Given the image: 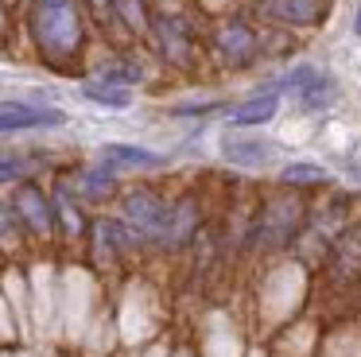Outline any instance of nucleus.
Masks as SVG:
<instances>
[{
	"label": "nucleus",
	"mask_w": 361,
	"mask_h": 357,
	"mask_svg": "<svg viewBox=\"0 0 361 357\" xmlns=\"http://www.w3.org/2000/svg\"><path fill=\"white\" fill-rule=\"evenodd\" d=\"M35 31H39V43L51 54H71L78 47V16H74V8H43L39 4Z\"/></svg>",
	"instance_id": "1"
},
{
	"label": "nucleus",
	"mask_w": 361,
	"mask_h": 357,
	"mask_svg": "<svg viewBox=\"0 0 361 357\" xmlns=\"http://www.w3.org/2000/svg\"><path fill=\"white\" fill-rule=\"evenodd\" d=\"M125 217L144 233V237H159V241H164L171 206H164V202H159L156 194H148V190H136V194H128V198H125Z\"/></svg>",
	"instance_id": "2"
},
{
	"label": "nucleus",
	"mask_w": 361,
	"mask_h": 357,
	"mask_svg": "<svg viewBox=\"0 0 361 357\" xmlns=\"http://www.w3.org/2000/svg\"><path fill=\"white\" fill-rule=\"evenodd\" d=\"M63 109H43V105H20V101H4L0 105V132H24V128H55L63 124Z\"/></svg>",
	"instance_id": "3"
},
{
	"label": "nucleus",
	"mask_w": 361,
	"mask_h": 357,
	"mask_svg": "<svg viewBox=\"0 0 361 357\" xmlns=\"http://www.w3.org/2000/svg\"><path fill=\"white\" fill-rule=\"evenodd\" d=\"M264 12L280 23H295V28H311L326 16V0H264Z\"/></svg>",
	"instance_id": "4"
},
{
	"label": "nucleus",
	"mask_w": 361,
	"mask_h": 357,
	"mask_svg": "<svg viewBox=\"0 0 361 357\" xmlns=\"http://www.w3.org/2000/svg\"><path fill=\"white\" fill-rule=\"evenodd\" d=\"M276 109H280V97H276V93H257V97L241 101L237 109H229V124H237V128L268 124L276 116Z\"/></svg>",
	"instance_id": "5"
},
{
	"label": "nucleus",
	"mask_w": 361,
	"mask_h": 357,
	"mask_svg": "<svg viewBox=\"0 0 361 357\" xmlns=\"http://www.w3.org/2000/svg\"><path fill=\"white\" fill-rule=\"evenodd\" d=\"M218 47L229 62H249L252 51H257V39H252V31L245 28L241 20H229L226 28L218 31Z\"/></svg>",
	"instance_id": "6"
},
{
	"label": "nucleus",
	"mask_w": 361,
	"mask_h": 357,
	"mask_svg": "<svg viewBox=\"0 0 361 357\" xmlns=\"http://www.w3.org/2000/svg\"><path fill=\"white\" fill-rule=\"evenodd\" d=\"M102 159H105V167H164V155L159 152L133 147V144H105Z\"/></svg>",
	"instance_id": "7"
},
{
	"label": "nucleus",
	"mask_w": 361,
	"mask_h": 357,
	"mask_svg": "<svg viewBox=\"0 0 361 357\" xmlns=\"http://www.w3.org/2000/svg\"><path fill=\"white\" fill-rule=\"evenodd\" d=\"M295 229H299V206L295 202H276L264 217V241L268 245H283Z\"/></svg>",
	"instance_id": "8"
},
{
	"label": "nucleus",
	"mask_w": 361,
	"mask_h": 357,
	"mask_svg": "<svg viewBox=\"0 0 361 357\" xmlns=\"http://www.w3.org/2000/svg\"><path fill=\"white\" fill-rule=\"evenodd\" d=\"M156 35H159V47L171 62H187L190 59V43H187V28H183L175 16H159L156 20Z\"/></svg>",
	"instance_id": "9"
},
{
	"label": "nucleus",
	"mask_w": 361,
	"mask_h": 357,
	"mask_svg": "<svg viewBox=\"0 0 361 357\" xmlns=\"http://www.w3.org/2000/svg\"><path fill=\"white\" fill-rule=\"evenodd\" d=\"M221 152H226V159L241 163V167H257V163H264L268 155H272V147H268L264 140H245V136H226V140H221Z\"/></svg>",
	"instance_id": "10"
},
{
	"label": "nucleus",
	"mask_w": 361,
	"mask_h": 357,
	"mask_svg": "<svg viewBox=\"0 0 361 357\" xmlns=\"http://www.w3.org/2000/svg\"><path fill=\"white\" fill-rule=\"evenodd\" d=\"M334 268H338V276H345V279L361 276V225L338 237V245H334Z\"/></svg>",
	"instance_id": "11"
},
{
	"label": "nucleus",
	"mask_w": 361,
	"mask_h": 357,
	"mask_svg": "<svg viewBox=\"0 0 361 357\" xmlns=\"http://www.w3.org/2000/svg\"><path fill=\"white\" fill-rule=\"evenodd\" d=\"M16 210H20V217H24V222L32 225L35 233H47V229H51V206L43 202L39 190L24 186V190L16 194Z\"/></svg>",
	"instance_id": "12"
},
{
	"label": "nucleus",
	"mask_w": 361,
	"mask_h": 357,
	"mask_svg": "<svg viewBox=\"0 0 361 357\" xmlns=\"http://www.w3.org/2000/svg\"><path fill=\"white\" fill-rule=\"evenodd\" d=\"M82 97L94 101V105H105V109H128L133 105L128 85H109V82H86L82 85Z\"/></svg>",
	"instance_id": "13"
},
{
	"label": "nucleus",
	"mask_w": 361,
	"mask_h": 357,
	"mask_svg": "<svg viewBox=\"0 0 361 357\" xmlns=\"http://www.w3.org/2000/svg\"><path fill=\"white\" fill-rule=\"evenodd\" d=\"M334 93H338L334 78L322 74V70H319V78H314L311 85H303V90L295 93V97H299V105H303L307 113H319V109H326L330 101H334Z\"/></svg>",
	"instance_id": "14"
},
{
	"label": "nucleus",
	"mask_w": 361,
	"mask_h": 357,
	"mask_svg": "<svg viewBox=\"0 0 361 357\" xmlns=\"http://www.w3.org/2000/svg\"><path fill=\"white\" fill-rule=\"evenodd\" d=\"M82 190L90 194V198H105V194L113 190V167H94L82 175Z\"/></svg>",
	"instance_id": "15"
},
{
	"label": "nucleus",
	"mask_w": 361,
	"mask_h": 357,
	"mask_svg": "<svg viewBox=\"0 0 361 357\" xmlns=\"http://www.w3.org/2000/svg\"><path fill=\"white\" fill-rule=\"evenodd\" d=\"M283 183H322L326 178V171L314 167V163H288V167L280 171Z\"/></svg>",
	"instance_id": "16"
},
{
	"label": "nucleus",
	"mask_w": 361,
	"mask_h": 357,
	"mask_svg": "<svg viewBox=\"0 0 361 357\" xmlns=\"http://www.w3.org/2000/svg\"><path fill=\"white\" fill-rule=\"evenodd\" d=\"M32 171V163L24 155H0V183H20Z\"/></svg>",
	"instance_id": "17"
},
{
	"label": "nucleus",
	"mask_w": 361,
	"mask_h": 357,
	"mask_svg": "<svg viewBox=\"0 0 361 357\" xmlns=\"http://www.w3.org/2000/svg\"><path fill=\"white\" fill-rule=\"evenodd\" d=\"M314 78H319V70H314V66H307V62H303V66H295V70H288V74H283L280 90H291V93H299L303 85H311Z\"/></svg>",
	"instance_id": "18"
},
{
	"label": "nucleus",
	"mask_w": 361,
	"mask_h": 357,
	"mask_svg": "<svg viewBox=\"0 0 361 357\" xmlns=\"http://www.w3.org/2000/svg\"><path fill=\"white\" fill-rule=\"evenodd\" d=\"M140 78H144L140 66H109L102 74V82H109V85H133V82H140Z\"/></svg>",
	"instance_id": "19"
},
{
	"label": "nucleus",
	"mask_w": 361,
	"mask_h": 357,
	"mask_svg": "<svg viewBox=\"0 0 361 357\" xmlns=\"http://www.w3.org/2000/svg\"><path fill=\"white\" fill-rule=\"evenodd\" d=\"M113 8L125 16L128 28H136V31L144 28V8H140V0H113Z\"/></svg>",
	"instance_id": "20"
},
{
	"label": "nucleus",
	"mask_w": 361,
	"mask_h": 357,
	"mask_svg": "<svg viewBox=\"0 0 361 357\" xmlns=\"http://www.w3.org/2000/svg\"><path fill=\"white\" fill-rule=\"evenodd\" d=\"M12 229V217H8V210L0 206V233H8Z\"/></svg>",
	"instance_id": "21"
},
{
	"label": "nucleus",
	"mask_w": 361,
	"mask_h": 357,
	"mask_svg": "<svg viewBox=\"0 0 361 357\" xmlns=\"http://www.w3.org/2000/svg\"><path fill=\"white\" fill-rule=\"evenodd\" d=\"M43 8H71V0H39Z\"/></svg>",
	"instance_id": "22"
},
{
	"label": "nucleus",
	"mask_w": 361,
	"mask_h": 357,
	"mask_svg": "<svg viewBox=\"0 0 361 357\" xmlns=\"http://www.w3.org/2000/svg\"><path fill=\"white\" fill-rule=\"evenodd\" d=\"M353 31H357V39H361V4H357V16H353Z\"/></svg>",
	"instance_id": "23"
},
{
	"label": "nucleus",
	"mask_w": 361,
	"mask_h": 357,
	"mask_svg": "<svg viewBox=\"0 0 361 357\" xmlns=\"http://www.w3.org/2000/svg\"><path fill=\"white\" fill-rule=\"evenodd\" d=\"M94 4H97V8H105V4H109V0H94Z\"/></svg>",
	"instance_id": "24"
}]
</instances>
